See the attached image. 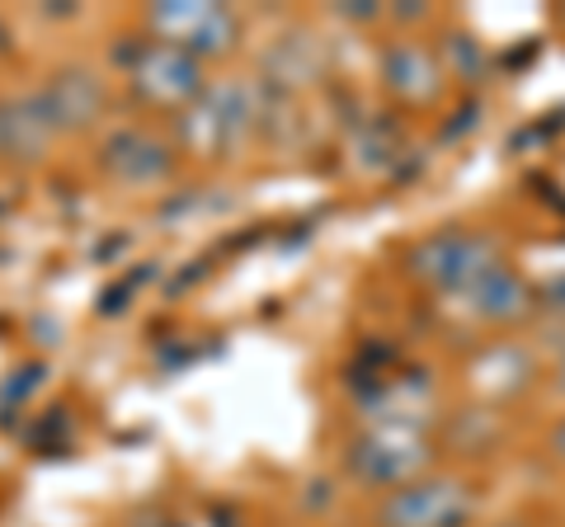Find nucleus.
<instances>
[{
	"label": "nucleus",
	"mask_w": 565,
	"mask_h": 527,
	"mask_svg": "<svg viewBox=\"0 0 565 527\" xmlns=\"http://www.w3.org/2000/svg\"><path fill=\"white\" fill-rule=\"evenodd\" d=\"M500 259H509V250L486 226H438V232L419 236L411 250H405V273H411L424 292L457 302V297Z\"/></svg>",
	"instance_id": "nucleus-2"
},
{
	"label": "nucleus",
	"mask_w": 565,
	"mask_h": 527,
	"mask_svg": "<svg viewBox=\"0 0 565 527\" xmlns=\"http://www.w3.org/2000/svg\"><path fill=\"white\" fill-rule=\"evenodd\" d=\"M57 132L43 95L29 99H0V155H14V161H33L43 155L47 137Z\"/></svg>",
	"instance_id": "nucleus-11"
},
{
	"label": "nucleus",
	"mask_w": 565,
	"mask_h": 527,
	"mask_svg": "<svg viewBox=\"0 0 565 527\" xmlns=\"http://www.w3.org/2000/svg\"><path fill=\"white\" fill-rule=\"evenodd\" d=\"M377 80L386 85V95L411 104V109H434V104H444L452 76H448L444 52L438 47L401 39V43H386L377 52Z\"/></svg>",
	"instance_id": "nucleus-7"
},
{
	"label": "nucleus",
	"mask_w": 565,
	"mask_h": 527,
	"mask_svg": "<svg viewBox=\"0 0 565 527\" xmlns=\"http://www.w3.org/2000/svg\"><path fill=\"white\" fill-rule=\"evenodd\" d=\"M542 452H546V462H552L556 471H565V410L546 424V433H542Z\"/></svg>",
	"instance_id": "nucleus-14"
},
{
	"label": "nucleus",
	"mask_w": 565,
	"mask_h": 527,
	"mask_svg": "<svg viewBox=\"0 0 565 527\" xmlns=\"http://www.w3.org/2000/svg\"><path fill=\"white\" fill-rule=\"evenodd\" d=\"M481 514V485L462 471H429L411 485L382 495L373 527H471Z\"/></svg>",
	"instance_id": "nucleus-3"
},
{
	"label": "nucleus",
	"mask_w": 565,
	"mask_h": 527,
	"mask_svg": "<svg viewBox=\"0 0 565 527\" xmlns=\"http://www.w3.org/2000/svg\"><path fill=\"white\" fill-rule=\"evenodd\" d=\"M457 311L486 330H523L537 321V278H527L514 259H500L457 297Z\"/></svg>",
	"instance_id": "nucleus-5"
},
{
	"label": "nucleus",
	"mask_w": 565,
	"mask_h": 527,
	"mask_svg": "<svg viewBox=\"0 0 565 527\" xmlns=\"http://www.w3.org/2000/svg\"><path fill=\"white\" fill-rule=\"evenodd\" d=\"M43 104H47V114H52V122H57V128H85L90 118H99L104 90H99L95 76H85V72H62V76L47 80Z\"/></svg>",
	"instance_id": "nucleus-12"
},
{
	"label": "nucleus",
	"mask_w": 565,
	"mask_h": 527,
	"mask_svg": "<svg viewBox=\"0 0 565 527\" xmlns=\"http://www.w3.org/2000/svg\"><path fill=\"white\" fill-rule=\"evenodd\" d=\"M250 122H255L250 90H241V85H212V90H203L199 104L184 109L180 132L199 155H226V151L241 147V137L250 132Z\"/></svg>",
	"instance_id": "nucleus-6"
},
{
	"label": "nucleus",
	"mask_w": 565,
	"mask_h": 527,
	"mask_svg": "<svg viewBox=\"0 0 565 527\" xmlns=\"http://www.w3.org/2000/svg\"><path fill=\"white\" fill-rule=\"evenodd\" d=\"M0 47H6V24H0Z\"/></svg>",
	"instance_id": "nucleus-16"
},
{
	"label": "nucleus",
	"mask_w": 565,
	"mask_h": 527,
	"mask_svg": "<svg viewBox=\"0 0 565 527\" xmlns=\"http://www.w3.org/2000/svg\"><path fill=\"white\" fill-rule=\"evenodd\" d=\"M147 24L156 43H170L199 62L226 57L241 39V20L217 0H161V6L147 10Z\"/></svg>",
	"instance_id": "nucleus-4"
},
{
	"label": "nucleus",
	"mask_w": 565,
	"mask_h": 527,
	"mask_svg": "<svg viewBox=\"0 0 565 527\" xmlns=\"http://www.w3.org/2000/svg\"><path fill=\"white\" fill-rule=\"evenodd\" d=\"M132 85L141 99L161 104V109H184L199 104L207 80H203V62L189 52L170 47V43H141L132 52Z\"/></svg>",
	"instance_id": "nucleus-8"
},
{
	"label": "nucleus",
	"mask_w": 565,
	"mask_h": 527,
	"mask_svg": "<svg viewBox=\"0 0 565 527\" xmlns=\"http://www.w3.org/2000/svg\"><path fill=\"white\" fill-rule=\"evenodd\" d=\"M104 165H109L122 184H151V180H166L174 155L161 137H151L141 128H122L104 142Z\"/></svg>",
	"instance_id": "nucleus-10"
},
{
	"label": "nucleus",
	"mask_w": 565,
	"mask_h": 527,
	"mask_svg": "<svg viewBox=\"0 0 565 527\" xmlns=\"http://www.w3.org/2000/svg\"><path fill=\"white\" fill-rule=\"evenodd\" d=\"M546 386H552L556 400H565V340L552 348V358H546Z\"/></svg>",
	"instance_id": "nucleus-15"
},
{
	"label": "nucleus",
	"mask_w": 565,
	"mask_h": 527,
	"mask_svg": "<svg viewBox=\"0 0 565 527\" xmlns=\"http://www.w3.org/2000/svg\"><path fill=\"white\" fill-rule=\"evenodd\" d=\"M434 462H438L434 424H411V419H367L344 448V471L363 490H377V499L429 476Z\"/></svg>",
	"instance_id": "nucleus-1"
},
{
	"label": "nucleus",
	"mask_w": 565,
	"mask_h": 527,
	"mask_svg": "<svg viewBox=\"0 0 565 527\" xmlns=\"http://www.w3.org/2000/svg\"><path fill=\"white\" fill-rule=\"evenodd\" d=\"M467 377L486 406H509V400L533 391L537 381H546V363L537 358V348H527L523 340H494L476 354Z\"/></svg>",
	"instance_id": "nucleus-9"
},
{
	"label": "nucleus",
	"mask_w": 565,
	"mask_h": 527,
	"mask_svg": "<svg viewBox=\"0 0 565 527\" xmlns=\"http://www.w3.org/2000/svg\"><path fill=\"white\" fill-rule=\"evenodd\" d=\"M537 315H546V321H556L565 330V264L537 283Z\"/></svg>",
	"instance_id": "nucleus-13"
}]
</instances>
